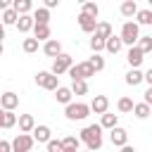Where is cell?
<instances>
[{"instance_id":"cell-15","label":"cell","mask_w":152,"mask_h":152,"mask_svg":"<svg viewBox=\"0 0 152 152\" xmlns=\"http://www.w3.org/2000/svg\"><path fill=\"white\" fill-rule=\"evenodd\" d=\"M121 48H124L121 36H114V33H112V36H107V38H104V50H107L109 55H116Z\"/></svg>"},{"instance_id":"cell-28","label":"cell","mask_w":152,"mask_h":152,"mask_svg":"<svg viewBox=\"0 0 152 152\" xmlns=\"http://www.w3.org/2000/svg\"><path fill=\"white\" fill-rule=\"evenodd\" d=\"M14 126H17L14 109H5V114H2V128H14Z\"/></svg>"},{"instance_id":"cell-33","label":"cell","mask_w":152,"mask_h":152,"mask_svg":"<svg viewBox=\"0 0 152 152\" xmlns=\"http://www.w3.org/2000/svg\"><path fill=\"white\" fill-rule=\"evenodd\" d=\"M93 33H97V36L107 38V36H112L114 31H112V24H107V21H97V26H95V31H93Z\"/></svg>"},{"instance_id":"cell-4","label":"cell","mask_w":152,"mask_h":152,"mask_svg":"<svg viewBox=\"0 0 152 152\" xmlns=\"http://www.w3.org/2000/svg\"><path fill=\"white\" fill-rule=\"evenodd\" d=\"M66 74L71 76V81L74 78H90V76H95V69H93V64L86 59V62H78V64H71L69 69H66Z\"/></svg>"},{"instance_id":"cell-18","label":"cell","mask_w":152,"mask_h":152,"mask_svg":"<svg viewBox=\"0 0 152 152\" xmlns=\"http://www.w3.org/2000/svg\"><path fill=\"white\" fill-rule=\"evenodd\" d=\"M17 124H19V131L21 133H31L33 126H36V119L31 114H21V116H17Z\"/></svg>"},{"instance_id":"cell-30","label":"cell","mask_w":152,"mask_h":152,"mask_svg":"<svg viewBox=\"0 0 152 152\" xmlns=\"http://www.w3.org/2000/svg\"><path fill=\"white\" fill-rule=\"evenodd\" d=\"M38 38L33 36V38H24V43H21V48H24V52H28V55H33V52H38Z\"/></svg>"},{"instance_id":"cell-17","label":"cell","mask_w":152,"mask_h":152,"mask_svg":"<svg viewBox=\"0 0 152 152\" xmlns=\"http://www.w3.org/2000/svg\"><path fill=\"white\" fill-rule=\"evenodd\" d=\"M71 97H74L71 88H66V86H57V88H55V100H57L59 104H66V102H71Z\"/></svg>"},{"instance_id":"cell-42","label":"cell","mask_w":152,"mask_h":152,"mask_svg":"<svg viewBox=\"0 0 152 152\" xmlns=\"http://www.w3.org/2000/svg\"><path fill=\"white\" fill-rule=\"evenodd\" d=\"M145 102H147V104L152 107V86H150V88L145 90Z\"/></svg>"},{"instance_id":"cell-2","label":"cell","mask_w":152,"mask_h":152,"mask_svg":"<svg viewBox=\"0 0 152 152\" xmlns=\"http://www.w3.org/2000/svg\"><path fill=\"white\" fill-rule=\"evenodd\" d=\"M64 116L69 121H83L90 116V104L86 102H66L64 104Z\"/></svg>"},{"instance_id":"cell-41","label":"cell","mask_w":152,"mask_h":152,"mask_svg":"<svg viewBox=\"0 0 152 152\" xmlns=\"http://www.w3.org/2000/svg\"><path fill=\"white\" fill-rule=\"evenodd\" d=\"M142 81H147V86H152V69H147V71L142 74Z\"/></svg>"},{"instance_id":"cell-1","label":"cell","mask_w":152,"mask_h":152,"mask_svg":"<svg viewBox=\"0 0 152 152\" xmlns=\"http://www.w3.org/2000/svg\"><path fill=\"white\" fill-rule=\"evenodd\" d=\"M81 142L88 150H100L102 147V126L100 124H90L81 131Z\"/></svg>"},{"instance_id":"cell-29","label":"cell","mask_w":152,"mask_h":152,"mask_svg":"<svg viewBox=\"0 0 152 152\" xmlns=\"http://www.w3.org/2000/svg\"><path fill=\"white\" fill-rule=\"evenodd\" d=\"M135 19L142 26H152V10H138L135 12Z\"/></svg>"},{"instance_id":"cell-9","label":"cell","mask_w":152,"mask_h":152,"mask_svg":"<svg viewBox=\"0 0 152 152\" xmlns=\"http://www.w3.org/2000/svg\"><path fill=\"white\" fill-rule=\"evenodd\" d=\"M76 21H78V26H81L83 33H93L95 26H97V19H95V17H88L86 12H81V14L76 17Z\"/></svg>"},{"instance_id":"cell-45","label":"cell","mask_w":152,"mask_h":152,"mask_svg":"<svg viewBox=\"0 0 152 152\" xmlns=\"http://www.w3.org/2000/svg\"><path fill=\"white\" fill-rule=\"evenodd\" d=\"M2 114H5V109L0 107V128H2Z\"/></svg>"},{"instance_id":"cell-27","label":"cell","mask_w":152,"mask_h":152,"mask_svg":"<svg viewBox=\"0 0 152 152\" xmlns=\"http://www.w3.org/2000/svg\"><path fill=\"white\" fill-rule=\"evenodd\" d=\"M62 145H64V152H76V150L81 147V138H74V135H66V138L62 140Z\"/></svg>"},{"instance_id":"cell-5","label":"cell","mask_w":152,"mask_h":152,"mask_svg":"<svg viewBox=\"0 0 152 152\" xmlns=\"http://www.w3.org/2000/svg\"><path fill=\"white\" fill-rule=\"evenodd\" d=\"M74 64V59H71V55H66V52H59V55H55L52 57V74H57V76H62V74H66V69Z\"/></svg>"},{"instance_id":"cell-24","label":"cell","mask_w":152,"mask_h":152,"mask_svg":"<svg viewBox=\"0 0 152 152\" xmlns=\"http://www.w3.org/2000/svg\"><path fill=\"white\" fill-rule=\"evenodd\" d=\"M100 116H102V119H100V126H102V128H107V131H109L112 126H116V124H119V114H109V112H102Z\"/></svg>"},{"instance_id":"cell-44","label":"cell","mask_w":152,"mask_h":152,"mask_svg":"<svg viewBox=\"0 0 152 152\" xmlns=\"http://www.w3.org/2000/svg\"><path fill=\"white\" fill-rule=\"evenodd\" d=\"M2 38H5V24L0 21V40H2Z\"/></svg>"},{"instance_id":"cell-14","label":"cell","mask_w":152,"mask_h":152,"mask_svg":"<svg viewBox=\"0 0 152 152\" xmlns=\"http://www.w3.org/2000/svg\"><path fill=\"white\" fill-rule=\"evenodd\" d=\"M17 31L19 33H28L31 28H33V14H28V12H24V14H19V19H17Z\"/></svg>"},{"instance_id":"cell-37","label":"cell","mask_w":152,"mask_h":152,"mask_svg":"<svg viewBox=\"0 0 152 152\" xmlns=\"http://www.w3.org/2000/svg\"><path fill=\"white\" fill-rule=\"evenodd\" d=\"M135 45H138L142 52H152V36H140Z\"/></svg>"},{"instance_id":"cell-11","label":"cell","mask_w":152,"mask_h":152,"mask_svg":"<svg viewBox=\"0 0 152 152\" xmlns=\"http://www.w3.org/2000/svg\"><path fill=\"white\" fill-rule=\"evenodd\" d=\"M142 59H145V52H142L138 45H131V50H128V55H126L128 66H140V64H142Z\"/></svg>"},{"instance_id":"cell-35","label":"cell","mask_w":152,"mask_h":152,"mask_svg":"<svg viewBox=\"0 0 152 152\" xmlns=\"http://www.w3.org/2000/svg\"><path fill=\"white\" fill-rule=\"evenodd\" d=\"M90 50H93V52H102V50H104V38L97 36V33H93V38H90Z\"/></svg>"},{"instance_id":"cell-39","label":"cell","mask_w":152,"mask_h":152,"mask_svg":"<svg viewBox=\"0 0 152 152\" xmlns=\"http://www.w3.org/2000/svg\"><path fill=\"white\" fill-rule=\"evenodd\" d=\"M12 150V142H7V140H0V152H10Z\"/></svg>"},{"instance_id":"cell-23","label":"cell","mask_w":152,"mask_h":152,"mask_svg":"<svg viewBox=\"0 0 152 152\" xmlns=\"http://www.w3.org/2000/svg\"><path fill=\"white\" fill-rule=\"evenodd\" d=\"M126 83L133 86V88H135L138 83H142V71H140L138 66H131V71L126 74Z\"/></svg>"},{"instance_id":"cell-25","label":"cell","mask_w":152,"mask_h":152,"mask_svg":"<svg viewBox=\"0 0 152 152\" xmlns=\"http://www.w3.org/2000/svg\"><path fill=\"white\" fill-rule=\"evenodd\" d=\"M71 93L74 95H86L88 93V81L86 78H74L71 81Z\"/></svg>"},{"instance_id":"cell-38","label":"cell","mask_w":152,"mask_h":152,"mask_svg":"<svg viewBox=\"0 0 152 152\" xmlns=\"http://www.w3.org/2000/svg\"><path fill=\"white\" fill-rule=\"evenodd\" d=\"M45 147H48V152H64V145H62V140H48L45 142Z\"/></svg>"},{"instance_id":"cell-46","label":"cell","mask_w":152,"mask_h":152,"mask_svg":"<svg viewBox=\"0 0 152 152\" xmlns=\"http://www.w3.org/2000/svg\"><path fill=\"white\" fill-rule=\"evenodd\" d=\"M2 52H5V45H2V40H0V55H2Z\"/></svg>"},{"instance_id":"cell-47","label":"cell","mask_w":152,"mask_h":152,"mask_svg":"<svg viewBox=\"0 0 152 152\" xmlns=\"http://www.w3.org/2000/svg\"><path fill=\"white\" fill-rule=\"evenodd\" d=\"M147 5H150V7H152V0H147Z\"/></svg>"},{"instance_id":"cell-26","label":"cell","mask_w":152,"mask_h":152,"mask_svg":"<svg viewBox=\"0 0 152 152\" xmlns=\"http://www.w3.org/2000/svg\"><path fill=\"white\" fill-rule=\"evenodd\" d=\"M133 114H135L138 119H147V116L152 114V107H150L147 102H138V104H133Z\"/></svg>"},{"instance_id":"cell-34","label":"cell","mask_w":152,"mask_h":152,"mask_svg":"<svg viewBox=\"0 0 152 152\" xmlns=\"http://www.w3.org/2000/svg\"><path fill=\"white\" fill-rule=\"evenodd\" d=\"M12 7H14L19 14H24V12H31V7H33V0H14V2H12Z\"/></svg>"},{"instance_id":"cell-8","label":"cell","mask_w":152,"mask_h":152,"mask_svg":"<svg viewBox=\"0 0 152 152\" xmlns=\"http://www.w3.org/2000/svg\"><path fill=\"white\" fill-rule=\"evenodd\" d=\"M109 140H112L114 147H124V145L128 142V133H126V128H121L119 124L112 126V128H109Z\"/></svg>"},{"instance_id":"cell-13","label":"cell","mask_w":152,"mask_h":152,"mask_svg":"<svg viewBox=\"0 0 152 152\" xmlns=\"http://www.w3.org/2000/svg\"><path fill=\"white\" fill-rule=\"evenodd\" d=\"M107 109H109V97H107V95H95V97L90 100V112L102 114V112H107Z\"/></svg>"},{"instance_id":"cell-40","label":"cell","mask_w":152,"mask_h":152,"mask_svg":"<svg viewBox=\"0 0 152 152\" xmlns=\"http://www.w3.org/2000/svg\"><path fill=\"white\" fill-rule=\"evenodd\" d=\"M43 5H45L48 10H52V7H57V5H59V0H43Z\"/></svg>"},{"instance_id":"cell-6","label":"cell","mask_w":152,"mask_h":152,"mask_svg":"<svg viewBox=\"0 0 152 152\" xmlns=\"http://www.w3.org/2000/svg\"><path fill=\"white\" fill-rule=\"evenodd\" d=\"M36 86H40L45 90H55L59 86V76L52 74V71H38L36 74Z\"/></svg>"},{"instance_id":"cell-7","label":"cell","mask_w":152,"mask_h":152,"mask_svg":"<svg viewBox=\"0 0 152 152\" xmlns=\"http://www.w3.org/2000/svg\"><path fill=\"white\" fill-rule=\"evenodd\" d=\"M33 145H36L33 135H28V133H21V131H19V135L12 140V150H14V152H28Z\"/></svg>"},{"instance_id":"cell-16","label":"cell","mask_w":152,"mask_h":152,"mask_svg":"<svg viewBox=\"0 0 152 152\" xmlns=\"http://www.w3.org/2000/svg\"><path fill=\"white\" fill-rule=\"evenodd\" d=\"M59 52H62V43H59L57 38H48V40H43V55L55 57V55H59Z\"/></svg>"},{"instance_id":"cell-21","label":"cell","mask_w":152,"mask_h":152,"mask_svg":"<svg viewBox=\"0 0 152 152\" xmlns=\"http://www.w3.org/2000/svg\"><path fill=\"white\" fill-rule=\"evenodd\" d=\"M33 24H50V10L45 5L33 12Z\"/></svg>"},{"instance_id":"cell-32","label":"cell","mask_w":152,"mask_h":152,"mask_svg":"<svg viewBox=\"0 0 152 152\" xmlns=\"http://www.w3.org/2000/svg\"><path fill=\"white\" fill-rule=\"evenodd\" d=\"M81 12H86L88 17H95V19H97V14H100V7H97V2H93V0H86Z\"/></svg>"},{"instance_id":"cell-31","label":"cell","mask_w":152,"mask_h":152,"mask_svg":"<svg viewBox=\"0 0 152 152\" xmlns=\"http://www.w3.org/2000/svg\"><path fill=\"white\" fill-rule=\"evenodd\" d=\"M133 100L131 97H119V102H116V109L121 112V114H128V112H133Z\"/></svg>"},{"instance_id":"cell-36","label":"cell","mask_w":152,"mask_h":152,"mask_svg":"<svg viewBox=\"0 0 152 152\" xmlns=\"http://www.w3.org/2000/svg\"><path fill=\"white\" fill-rule=\"evenodd\" d=\"M88 62L93 64V69H95V74L104 69V57H100V52H93V57H90Z\"/></svg>"},{"instance_id":"cell-48","label":"cell","mask_w":152,"mask_h":152,"mask_svg":"<svg viewBox=\"0 0 152 152\" xmlns=\"http://www.w3.org/2000/svg\"><path fill=\"white\" fill-rule=\"evenodd\" d=\"M76 2H81V5H83V2H86V0H76Z\"/></svg>"},{"instance_id":"cell-20","label":"cell","mask_w":152,"mask_h":152,"mask_svg":"<svg viewBox=\"0 0 152 152\" xmlns=\"http://www.w3.org/2000/svg\"><path fill=\"white\" fill-rule=\"evenodd\" d=\"M17 19H19V12L14 10V7H7V10H2V24L5 26H12V24H17Z\"/></svg>"},{"instance_id":"cell-12","label":"cell","mask_w":152,"mask_h":152,"mask_svg":"<svg viewBox=\"0 0 152 152\" xmlns=\"http://www.w3.org/2000/svg\"><path fill=\"white\" fill-rule=\"evenodd\" d=\"M0 107H2V109H17V107H19V95L12 93V90L2 93V95H0Z\"/></svg>"},{"instance_id":"cell-22","label":"cell","mask_w":152,"mask_h":152,"mask_svg":"<svg viewBox=\"0 0 152 152\" xmlns=\"http://www.w3.org/2000/svg\"><path fill=\"white\" fill-rule=\"evenodd\" d=\"M50 24H33V36L38 38V40H48L50 38Z\"/></svg>"},{"instance_id":"cell-3","label":"cell","mask_w":152,"mask_h":152,"mask_svg":"<svg viewBox=\"0 0 152 152\" xmlns=\"http://www.w3.org/2000/svg\"><path fill=\"white\" fill-rule=\"evenodd\" d=\"M121 40H124V45H135L138 43V38H140V24L138 21H126L124 26H121Z\"/></svg>"},{"instance_id":"cell-19","label":"cell","mask_w":152,"mask_h":152,"mask_svg":"<svg viewBox=\"0 0 152 152\" xmlns=\"http://www.w3.org/2000/svg\"><path fill=\"white\" fill-rule=\"evenodd\" d=\"M135 12H138V5H135V0H124V2H121V17H126V19H133V17H135Z\"/></svg>"},{"instance_id":"cell-43","label":"cell","mask_w":152,"mask_h":152,"mask_svg":"<svg viewBox=\"0 0 152 152\" xmlns=\"http://www.w3.org/2000/svg\"><path fill=\"white\" fill-rule=\"evenodd\" d=\"M12 2H14V0H0V10H7V7H12Z\"/></svg>"},{"instance_id":"cell-10","label":"cell","mask_w":152,"mask_h":152,"mask_svg":"<svg viewBox=\"0 0 152 152\" xmlns=\"http://www.w3.org/2000/svg\"><path fill=\"white\" fill-rule=\"evenodd\" d=\"M31 133H33V140H36V142H43V145H45V142L50 140V135H52L50 126H45V124H36Z\"/></svg>"}]
</instances>
